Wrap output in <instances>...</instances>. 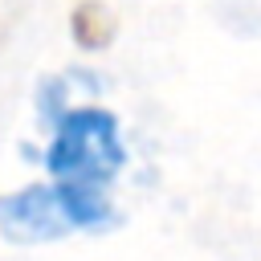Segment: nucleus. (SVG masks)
<instances>
[{"instance_id": "f257e3e1", "label": "nucleus", "mask_w": 261, "mask_h": 261, "mask_svg": "<svg viewBox=\"0 0 261 261\" xmlns=\"http://www.w3.org/2000/svg\"><path fill=\"white\" fill-rule=\"evenodd\" d=\"M45 167L73 228L98 232L118 224L110 184L126 167V147L118 135V118L106 106L61 110L53 122V143L45 151Z\"/></svg>"}, {"instance_id": "f03ea898", "label": "nucleus", "mask_w": 261, "mask_h": 261, "mask_svg": "<svg viewBox=\"0 0 261 261\" xmlns=\"http://www.w3.org/2000/svg\"><path fill=\"white\" fill-rule=\"evenodd\" d=\"M73 232L53 184H29L0 196V237L12 245H45Z\"/></svg>"}, {"instance_id": "7ed1b4c3", "label": "nucleus", "mask_w": 261, "mask_h": 261, "mask_svg": "<svg viewBox=\"0 0 261 261\" xmlns=\"http://www.w3.org/2000/svg\"><path fill=\"white\" fill-rule=\"evenodd\" d=\"M69 33H73V41H77L82 49H102V45H110V37H114V16L106 12V4L82 0V4L73 8V16H69Z\"/></svg>"}]
</instances>
